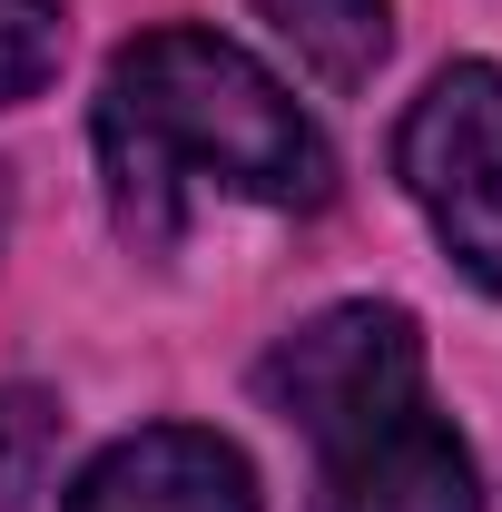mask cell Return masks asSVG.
I'll use <instances>...</instances> for the list:
<instances>
[{
	"instance_id": "2",
	"label": "cell",
	"mask_w": 502,
	"mask_h": 512,
	"mask_svg": "<svg viewBox=\"0 0 502 512\" xmlns=\"http://www.w3.org/2000/svg\"><path fill=\"white\" fill-rule=\"evenodd\" d=\"M394 168H404L414 207L434 217L443 256L502 296V69L493 60L434 69V89L404 109Z\"/></svg>"
},
{
	"instance_id": "5",
	"label": "cell",
	"mask_w": 502,
	"mask_h": 512,
	"mask_svg": "<svg viewBox=\"0 0 502 512\" xmlns=\"http://www.w3.org/2000/svg\"><path fill=\"white\" fill-rule=\"evenodd\" d=\"M60 512H256V473L227 434L148 424V434L99 453L60 493Z\"/></svg>"
},
{
	"instance_id": "1",
	"label": "cell",
	"mask_w": 502,
	"mask_h": 512,
	"mask_svg": "<svg viewBox=\"0 0 502 512\" xmlns=\"http://www.w3.org/2000/svg\"><path fill=\"white\" fill-rule=\"evenodd\" d=\"M99 168L128 247L178 237L188 178H217L256 207H325L335 158L315 119L217 30H148L109 60L99 89Z\"/></svg>"
},
{
	"instance_id": "3",
	"label": "cell",
	"mask_w": 502,
	"mask_h": 512,
	"mask_svg": "<svg viewBox=\"0 0 502 512\" xmlns=\"http://www.w3.org/2000/svg\"><path fill=\"white\" fill-rule=\"evenodd\" d=\"M266 404L286 424H306L315 444L375 424L394 404H424V335L404 306H325L315 325H296L266 355Z\"/></svg>"
},
{
	"instance_id": "6",
	"label": "cell",
	"mask_w": 502,
	"mask_h": 512,
	"mask_svg": "<svg viewBox=\"0 0 502 512\" xmlns=\"http://www.w3.org/2000/svg\"><path fill=\"white\" fill-rule=\"evenodd\" d=\"M325 89H365L394 50V0H256Z\"/></svg>"
},
{
	"instance_id": "4",
	"label": "cell",
	"mask_w": 502,
	"mask_h": 512,
	"mask_svg": "<svg viewBox=\"0 0 502 512\" xmlns=\"http://www.w3.org/2000/svg\"><path fill=\"white\" fill-rule=\"evenodd\" d=\"M315 453H325L315 512H483L473 453L453 444V424L434 404H394V414H375V424H355Z\"/></svg>"
},
{
	"instance_id": "8",
	"label": "cell",
	"mask_w": 502,
	"mask_h": 512,
	"mask_svg": "<svg viewBox=\"0 0 502 512\" xmlns=\"http://www.w3.org/2000/svg\"><path fill=\"white\" fill-rule=\"evenodd\" d=\"M69 60V10L60 0H0V109L40 99Z\"/></svg>"
},
{
	"instance_id": "7",
	"label": "cell",
	"mask_w": 502,
	"mask_h": 512,
	"mask_svg": "<svg viewBox=\"0 0 502 512\" xmlns=\"http://www.w3.org/2000/svg\"><path fill=\"white\" fill-rule=\"evenodd\" d=\"M60 453V404L40 384H0V512H30Z\"/></svg>"
},
{
	"instance_id": "9",
	"label": "cell",
	"mask_w": 502,
	"mask_h": 512,
	"mask_svg": "<svg viewBox=\"0 0 502 512\" xmlns=\"http://www.w3.org/2000/svg\"><path fill=\"white\" fill-rule=\"evenodd\" d=\"M0 247H10V168H0Z\"/></svg>"
}]
</instances>
